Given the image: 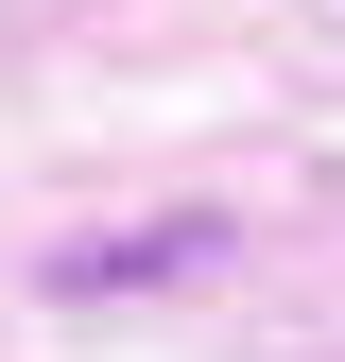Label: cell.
<instances>
[{
	"label": "cell",
	"mask_w": 345,
	"mask_h": 362,
	"mask_svg": "<svg viewBox=\"0 0 345 362\" xmlns=\"http://www.w3.org/2000/svg\"><path fill=\"white\" fill-rule=\"evenodd\" d=\"M190 259H225V224H156V242H69L52 293H139V276H190Z\"/></svg>",
	"instance_id": "1"
}]
</instances>
